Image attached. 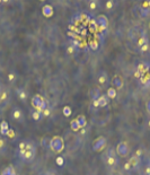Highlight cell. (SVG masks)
Here are the masks:
<instances>
[{"label":"cell","mask_w":150,"mask_h":175,"mask_svg":"<svg viewBox=\"0 0 150 175\" xmlns=\"http://www.w3.org/2000/svg\"><path fill=\"white\" fill-rule=\"evenodd\" d=\"M96 20V24L98 26V31L99 33H105V31L107 29L108 27V19L105 15H98L95 18Z\"/></svg>","instance_id":"cell-4"},{"label":"cell","mask_w":150,"mask_h":175,"mask_svg":"<svg viewBox=\"0 0 150 175\" xmlns=\"http://www.w3.org/2000/svg\"><path fill=\"white\" fill-rule=\"evenodd\" d=\"M149 27H150V23H149Z\"/></svg>","instance_id":"cell-49"},{"label":"cell","mask_w":150,"mask_h":175,"mask_svg":"<svg viewBox=\"0 0 150 175\" xmlns=\"http://www.w3.org/2000/svg\"><path fill=\"white\" fill-rule=\"evenodd\" d=\"M116 95H117V91H116L115 88H108L107 89V93H106V96L108 97V98H111V100H113V98H115Z\"/></svg>","instance_id":"cell-24"},{"label":"cell","mask_w":150,"mask_h":175,"mask_svg":"<svg viewBox=\"0 0 150 175\" xmlns=\"http://www.w3.org/2000/svg\"><path fill=\"white\" fill-rule=\"evenodd\" d=\"M72 114V109L70 106H64L63 107V115L64 116H70Z\"/></svg>","instance_id":"cell-32"},{"label":"cell","mask_w":150,"mask_h":175,"mask_svg":"<svg viewBox=\"0 0 150 175\" xmlns=\"http://www.w3.org/2000/svg\"><path fill=\"white\" fill-rule=\"evenodd\" d=\"M139 50H140V52H142V53L147 52V51L149 50V43L144 44V45H142L141 47H139Z\"/></svg>","instance_id":"cell-36"},{"label":"cell","mask_w":150,"mask_h":175,"mask_svg":"<svg viewBox=\"0 0 150 175\" xmlns=\"http://www.w3.org/2000/svg\"><path fill=\"white\" fill-rule=\"evenodd\" d=\"M146 107H147V112L150 114V98H149V100H148L147 104H146Z\"/></svg>","instance_id":"cell-44"},{"label":"cell","mask_w":150,"mask_h":175,"mask_svg":"<svg viewBox=\"0 0 150 175\" xmlns=\"http://www.w3.org/2000/svg\"><path fill=\"white\" fill-rule=\"evenodd\" d=\"M5 148H6V141L2 138H0V151H2Z\"/></svg>","instance_id":"cell-38"},{"label":"cell","mask_w":150,"mask_h":175,"mask_svg":"<svg viewBox=\"0 0 150 175\" xmlns=\"http://www.w3.org/2000/svg\"><path fill=\"white\" fill-rule=\"evenodd\" d=\"M104 159H105V164H106L108 167H114V166H116L119 164V158H117L115 151L113 149H109L108 151H107L105 157H104Z\"/></svg>","instance_id":"cell-3"},{"label":"cell","mask_w":150,"mask_h":175,"mask_svg":"<svg viewBox=\"0 0 150 175\" xmlns=\"http://www.w3.org/2000/svg\"><path fill=\"white\" fill-rule=\"evenodd\" d=\"M149 69H150V63L141 62V63H139V65H138L137 69H135V71L139 72L141 76H143V75H146V74H148V72H149Z\"/></svg>","instance_id":"cell-9"},{"label":"cell","mask_w":150,"mask_h":175,"mask_svg":"<svg viewBox=\"0 0 150 175\" xmlns=\"http://www.w3.org/2000/svg\"><path fill=\"white\" fill-rule=\"evenodd\" d=\"M147 43H149V41H148V38H147V35H146V33L137 40V47H141L142 45H144V44H147Z\"/></svg>","instance_id":"cell-18"},{"label":"cell","mask_w":150,"mask_h":175,"mask_svg":"<svg viewBox=\"0 0 150 175\" xmlns=\"http://www.w3.org/2000/svg\"><path fill=\"white\" fill-rule=\"evenodd\" d=\"M55 163H56V165L61 167V166L64 165V158H63L62 156H58L55 158Z\"/></svg>","instance_id":"cell-33"},{"label":"cell","mask_w":150,"mask_h":175,"mask_svg":"<svg viewBox=\"0 0 150 175\" xmlns=\"http://www.w3.org/2000/svg\"><path fill=\"white\" fill-rule=\"evenodd\" d=\"M142 153H143V150H142V148H139V149L135 151V157H138V158H140L141 156H142Z\"/></svg>","instance_id":"cell-40"},{"label":"cell","mask_w":150,"mask_h":175,"mask_svg":"<svg viewBox=\"0 0 150 175\" xmlns=\"http://www.w3.org/2000/svg\"><path fill=\"white\" fill-rule=\"evenodd\" d=\"M42 115L45 116V118L50 116L51 115V109H50V107H49V109H46V110H44L43 112H42Z\"/></svg>","instance_id":"cell-39"},{"label":"cell","mask_w":150,"mask_h":175,"mask_svg":"<svg viewBox=\"0 0 150 175\" xmlns=\"http://www.w3.org/2000/svg\"><path fill=\"white\" fill-rule=\"evenodd\" d=\"M86 133V130H85L84 128H82V135H85Z\"/></svg>","instance_id":"cell-46"},{"label":"cell","mask_w":150,"mask_h":175,"mask_svg":"<svg viewBox=\"0 0 150 175\" xmlns=\"http://www.w3.org/2000/svg\"><path fill=\"white\" fill-rule=\"evenodd\" d=\"M76 51V47L73 45H69L68 49H67V53L68 54H73V52Z\"/></svg>","instance_id":"cell-37"},{"label":"cell","mask_w":150,"mask_h":175,"mask_svg":"<svg viewBox=\"0 0 150 175\" xmlns=\"http://www.w3.org/2000/svg\"><path fill=\"white\" fill-rule=\"evenodd\" d=\"M106 138L105 137H98L96 140L93 142V150L94 151H102L104 148L106 147Z\"/></svg>","instance_id":"cell-5"},{"label":"cell","mask_w":150,"mask_h":175,"mask_svg":"<svg viewBox=\"0 0 150 175\" xmlns=\"http://www.w3.org/2000/svg\"><path fill=\"white\" fill-rule=\"evenodd\" d=\"M1 175H7V174H6V173H3V172H2V173H1Z\"/></svg>","instance_id":"cell-48"},{"label":"cell","mask_w":150,"mask_h":175,"mask_svg":"<svg viewBox=\"0 0 150 175\" xmlns=\"http://www.w3.org/2000/svg\"><path fill=\"white\" fill-rule=\"evenodd\" d=\"M97 81H98V84L102 85V86H105L107 84V81H108V76L105 71H100L98 74V77H97Z\"/></svg>","instance_id":"cell-13"},{"label":"cell","mask_w":150,"mask_h":175,"mask_svg":"<svg viewBox=\"0 0 150 175\" xmlns=\"http://www.w3.org/2000/svg\"><path fill=\"white\" fill-rule=\"evenodd\" d=\"M89 31H90L91 33H96V32H98V26H97L95 19H91L90 22H89Z\"/></svg>","instance_id":"cell-26"},{"label":"cell","mask_w":150,"mask_h":175,"mask_svg":"<svg viewBox=\"0 0 150 175\" xmlns=\"http://www.w3.org/2000/svg\"><path fill=\"white\" fill-rule=\"evenodd\" d=\"M77 119V122H78V124L80 125V128H85L86 127V124H87V120H86V118H85L84 115H79L78 118H76Z\"/></svg>","instance_id":"cell-27"},{"label":"cell","mask_w":150,"mask_h":175,"mask_svg":"<svg viewBox=\"0 0 150 175\" xmlns=\"http://www.w3.org/2000/svg\"><path fill=\"white\" fill-rule=\"evenodd\" d=\"M148 175H150V174H148Z\"/></svg>","instance_id":"cell-50"},{"label":"cell","mask_w":150,"mask_h":175,"mask_svg":"<svg viewBox=\"0 0 150 175\" xmlns=\"http://www.w3.org/2000/svg\"><path fill=\"white\" fill-rule=\"evenodd\" d=\"M147 125H148V127H149V128H150V119L148 120V123H147Z\"/></svg>","instance_id":"cell-47"},{"label":"cell","mask_w":150,"mask_h":175,"mask_svg":"<svg viewBox=\"0 0 150 175\" xmlns=\"http://www.w3.org/2000/svg\"><path fill=\"white\" fill-rule=\"evenodd\" d=\"M124 169H125V171H126V172H129V171H131V169H132L131 165H130L129 163H125V164H124Z\"/></svg>","instance_id":"cell-41"},{"label":"cell","mask_w":150,"mask_h":175,"mask_svg":"<svg viewBox=\"0 0 150 175\" xmlns=\"http://www.w3.org/2000/svg\"><path fill=\"white\" fill-rule=\"evenodd\" d=\"M114 5H115V2H114V1H112V0H108V1H106V2H105V8H106L107 10L113 9Z\"/></svg>","instance_id":"cell-34"},{"label":"cell","mask_w":150,"mask_h":175,"mask_svg":"<svg viewBox=\"0 0 150 175\" xmlns=\"http://www.w3.org/2000/svg\"><path fill=\"white\" fill-rule=\"evenodd\" d=\"M8 100H9V93L6 89H2V91L0 92V104L6 103Z\"/></svg>","instance_id":"cell-19"},{"label":"cell","mask_w":150,"mask_h":175,"mask_svg":"<svg viewBox=\"0 0 150 175\" xmlns=\"http://www.w3.org/2000/svg\"><path fill=\"white\" fill-rule=\"evenodd\" d=\"M87 5H88V8H89L91 11H94V10L98 9V7L100 6V2L99 1H97V0H91V1H89Z\"/></svg>","instance_id":"cell-20"},{"label":"cell","mask_w":150,"mask_h":175,"mask_svg":"<svg viewBox=\"0 0 150 175\" xmlns=\"http://www.w3.org/2000/svg\"><path fill=\"white\" fill-rule=\"evenodd\" d=\"M128 163L130 164V165H131L132 169H133V168H135V167L138 166V164H139V158H138V157H135V156H132Z\"/></svg>","instance_id":"cell-29"},{"label":"cell","mask_w":150,"mask_h":175,"mask_svg":"<svg viewBox=\"0 0 150 175\" xmlns=\"http://www.w3.org/2000/svg\"><path fill=\"white\" fill-rule=\"evenodd\" d=\"M100 95H102V93H100V89L98 87L94 88V89L90 92V97L93 98V101H94V100H98Z\"/></svg>","instance_id":"cell-21"},{"label":"cell","mask_w":150,"mask_h":175,"mask_svg":"<svg viewBox=\"0 0 150 175\" xmlns=\"http://www.w3.org/2000/svg\"><path fill=\"white\" fill-rule=\"evenodd\" d=\"M135 9H137L135 15L139 16L140 18H147L150 16V9L149 8H142V7H135Z\"/></svg>","instance_id":"cell-10"},{"label":"cell","mask_w":150,"mask_h":175,"mask_svg":"<svg viewBox=\"0 0 150 175\" xmlns=\"http://www.w3.org/2000/svg\"><path fill=\"white\" fill-rule=\"evenodd\" d=\"M23 112L19 107H14L13 111H11V118H13L15 121H22L23 120Z\"/></svg>","instance_id":"cell-12"},{"label":"cell","mask_w":150,"mask_h":175,"mask_svg":"<svg viewBox=\"0 0 150 175\" xmlns=\"http://www.w3.org/2000/svg\"><path fill=\"white\" fill-rule=\"evenodd\" d=\"M9 123L7 121H1L0 122V135L1 136H6V133L8 132V130H9Z\"/></svg>","instance_id":"cell-15"},{"label":"cell","mask_w":150,"mask_h":175,"mask_svg":"<svg viewBox=\"0 0 150 175\" xmlns=\"http://www.w3.org/2000/svg\"><path fill=\"white\" fill-rule=\"evenodd\" d=\"M144 172H146V175L150 174V164H149V165L146 166V168H144Z\"/></svg>","instance_id":"cell-42"},{"label":"cell","mask_w":150,"mask_h":175,"mask_svg":"<svg viewBox=\"0 0 150 175\" xmlns=\"http://www.w3.org/2000/svg\"><path fill=\"white\" fill-rule=\"evenodd\" d=\"M112 85H113V88H115L116 91H119L121 88L123 87V80L122 78L120 77V76H115L112 80Z\"/></svg>","instance_id":"cell-14"},{"label":"cell","mask_w":150,"mask_h":175,"mask_svg":"<svg viewBox=\"0 0 150 175\" xmlns=\"http://www.w3.org/2000/svg\"><path fill=\"white\" fill-rule=\"evenodd\" d=\"M45 175H56V174H55L54 172H51V171H50V172H46V173H45Z\"/></svg>","instance_id":"cell-45"},{"label":"cell","mask_w":150,"mask_h":175,"mask_svg":"<svg viewBox=\"0 0 150 175\" xmlns=\"http://www.w3.org/2000/svg\"><path fill=\"white\" fill-rule=\"evenodd\" d=\"M70 127H71L72 131H79L80 130V125L78 124V122H77V119H73L71 120V122H70Z\"/></svg>","instance_id":"cell-28"},{"label":"cell","mask_w":150,"mask_h":175,"mask_svg":"<svg viewBox=\"0 0 150 175\" xmlns=\"http://www.w3.org/2000/svg\"><path fill=\"white\" fill-rule=\"evenodd\" d=\"M6 136H7L8 138H10V139H14V138H15V136H16L15 131H14V129L10 128L9 130H8V132L6 133Z\"/></svg>","instance_id":"cell-35"},{"label":"cell","mask_w":150,"mask_h":175,"mask_svg":"<svg viewBox=\"0 0 150 175\" xmlns=\"http://www.w3.org/2000/svg\"><path fill=\"white\" fill-rule=\"evenodd\" d=\"M16 95H17V97H18V100L20 101V102H23V103H25L26 100H27V96H28L27 92L22 87L16 88Z\"/></svg>","instance_id":"cell-11"},{"label":"cell","mask_w":150,"mask_h":175,"mask_svg":"<svg viewBox=\"0 0 150 175\" xmlns=\"http://www.w3.org/2000/svg\"><path fill=\"white\" fill-rule=\"evenodd\" d=\"M93 106L94 107H99V104H98V100L93 101Z\"/></svg>","instance_id":"cell-43"},{"label":"cell","mask_w":150,"mask_h":175,"mask_svg":"<svg viewBox=\"0 0 150 175\" xmlns=\"http://www.w3.org/2000/svg\"><path fill=\"white\" fill-rule=\"evenodd\" d=\"M88 45H89V47H90V50L93 51H97L98 49H99V42L97 40H91L89 41V43H88Z\"/></svg>","instance_id":"cell-22"},{"label":"cell","mask_w":150,"mask_h":175,"mask_svg":"<svg viewBox=\"0 0 150 175\" xmlns=\"http://www.w3.org/2000/svg\"><path fill=\"white\" fill-rule=\"evenodd\" d=\"M17 154H18V157L24 162L28 163L32 162L34 159L35 154H36V147H35L34 142L27 140L26 141V147L24 149H18L17 150Z\"/></svg>","instance_id":"cell-1"},{"label":"cell","mask_w":150,"mask_h":175,"mask_svg":"<svg viewBox=\"0 0 150 175\" xmlns=\"http://www.w3.org/2000/svg\"><path fill=\"white\" fill-rule=\"evenodd\" d=\"M41 145L43 146L44 148H50L51 146V138L50 137H43L41 138Z\"/></svg>","instance_id":"cell-23"},{"label":"cell","mask_w":150,"mask_h":175,"mask_svg":"<svg viewBox=\"0 0 150 175\" xmlns=\"http://www.w3.org/2000/svg\"><path fill=\"white\" fill-rule=\"evenodd\" d=\"M50 149L56 154H60L64 149V141L60 136H54L51 138V146Z\"/></svg>","instance_id":"cell-2"},{"label":"cell","mask_w":150,"mask_h":175,"mask_svg":"<svg viewBox=\"0 0 150 175\" xmlns=\"http://www.w3.org/2000/svg\"><path fill=\"white\" fill-rule=\"evenodd\" d=\"M42 11H43V15L45 17H51V16L53 15V7L51 6V5H45L43 7V9H42Z\"/></svg>","instance_id":"cell-17"},{"label":"cell","mask_w":150,"mask_h":175,"mask_svg":"<svg viewBox=\"0 0 150 175\" xmlns=\"http://www.w3.org/2000/svg\"><path fill=\"white\" fill-rule=\"evenodd\" d=\"M7 79H8V81H9V83L14 84V83L17 80V75H16V72L10 71L9 74H8V76H7Z\"/></svg>","instance_id":"cell-30"},{"label":"cell","mask_w":150,"mask_h":175,"mask_svg":"<svg viewBox=\"0 0 150 175\" xmlns=\"http://www.w3.org/2000/svg\"><path fill=\"white\" fill-rule=\"evenodd\" d=\"M144 34V32L141 29L139 26H135V27H132L131 29H130V32H129V38H131L132 41H135V42H137V40L140 36H142V35Z\"/></svg>","instance_id":"cell-6"},{"label":"cell","mask_w":150,"mask_h":175,"mask_svg":"<svg viewBox=\"0 0 150 175\" xmlns=\"http://www.w3.org/2000/svg\"><path fill=\"white\" fill-rule=\"evenodd\" d=\"M43 100H44V97L42 96V95H40V94L34 95L31 102L32 106L34 107L36 111H40V107H41V104H42V102H43Z\"/></svg>","instance_id":"cell-8"},{"label":"cell","mask_w":150,"mask_h":175,"mask_svg":"<svg viewBox=\"0 0 150 175\" xmlns=\"http://www.w3.org/2000/svg\"><path fill=\"white\" fill-rule=\"evenodd\" d=\"M42 118H43V115H42L41 112H38L36 110L32 111V119L34 121H40V120H42Z\"/></svg>","instance_id":"cell-25"},{"label":"cell","mask_w":150,"mask_h":175,"mask_svg":"<svg viewBox=\"0 0 150 175\" xmlns=\"http://www.w3.org/2000/svg\"><path fill=\"white\" fill-rule=\"evenodd\" d=\"M3 173H6L7 175H17L16 174V171L13 166H8L7 168L3 169Z\"/></svg>","instance_id":"cell-31"},{"label":"cell","mask_w":150,"mask_h":175,"mask_svg":"<svg viewBox=\"0 0 150 175\" xmlns=\"http://www.w3.org/2000/svg\"><path fill=\"white\" fill-rule=\"evenodd\" d=\"M109 103V98L106 96V94H102L98 98V104H99V107H105L107 104Z\"/></svg>","instance_id":"cell-16"},{"label":"cell","mask_w":150,"mask_h":175,"mask_svg":"<svg viewBox=\"0 0 150 175\" xmlns=\"http://www.w3.org/2000/svg\"><path fill=\"white\" fill-rule=\"evenodd\" d=\"M0 92H1V91H0Z\"/></svg>","instance_id":"cell-51"},{"label":"cell","mask_w":150,"mask_h":175,"mask_svg":"<svg viewBox=\"0 0 150 175\" xmlns=\"http://www.w3.org/2000/svg\"><path fill=\"white\" fill-rule=\"evenodd\" d=\"M116 154L119 155L120 157H126V155L129 154V147L128 144L125 141H121L117 147H116Z\"/></svg>","instance_id":"cell-7"}]
</instances>
